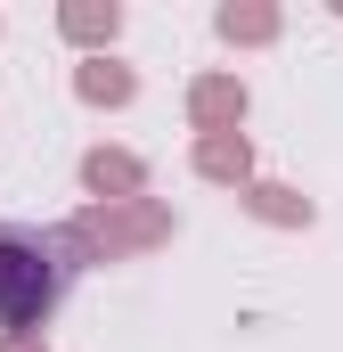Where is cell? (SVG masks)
<instances>
[{"label": "cell", "instance_id": "3", "mask_svg": "<svg viewBox=\"0 0 343 352\" xmlns=\"http://www.w3.org/2000/svg\"><path fill=\"white\" fill-rule=\"evenodd\" d=\"M237 107H246V98H237L229 82H204V90H196V115H204V123H213V115H237Z\"/></svg>", "mask_w": 343, "mask_h": 352}, {"label": "cell", "instance_id": "4", "mask_svg": "<svg viewBox=\"0 0 343 352\" xmlns=\"http://www.w3.org/2000/svg\"><path fill=\"white\" fill-rule=\"evenodd\" d=\"M82 90H90V98H131V74H106V66H90Z\"/></svg>", "mask_w": 343, "mask_h": 352}, {"label": "cell", "instance_id": "2", "mask_svg": "<svg viewBox=\"0 0 343 352\" xmlns=\"http://www.w3.org/2000/svg\"><path fill=\"white\" fill-rule=\"evenodd\" d=\"M131 180H139L131 156H90V188H131Z\"/></svg>", "mask_w": 343, "mask_h": 352}, {"label": "cell", "instance_id": "1", "mask_svg": "<svg viewBox=\"0 0 343 352\" xmlns=\"http://www.w3.org/2000/svg\"><path fill=\"white\" fill-rule=\"evenodd\" d=\"M49 295H58L49 246L25 238V230H8V238H0V320H8V328H33V320L49 311Z\"/></svg>", "mask_w": 343, "mask_h": 352}, {"label": "cell", "instance_id": "5", "mask_svg": "<svg viewBox=\"0 0 343 352\" xmlns=\"http://www.w3.org/2000/svg\"><path fill=\"white\" fill-rule=\"evenodd\" d=\"M204 173H246V148H229V140H213V148H204Z\"/></svg>", "mask_w": 343, "mask_h": 352}]
</instances>
